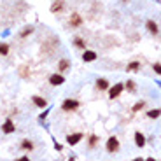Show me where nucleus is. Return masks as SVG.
<instances>
[{"label":"nucleus","instance_id":"obj_1","mask_svg":"<svg viewBox=\"0 0 161 161\" xmlns=\"http://www.w3.org/2000/svg\"><path fill=\"white\" fill-rule=\"evenodd\" d=\"M80 103L77 102V100H72V98H67L63 103H61V109L63 110H67V112H70V110H77L79 109Z\"/></svg>","mask_w":161,"mask_h":161},{"label":"nucleus","instance_id":"obj_2","mask_svg":"<svg viewBox=\"0 0 161 161\" xmlns=\"http://www.w3.org/2000/svg\"><path fill=\"white\" fill-rule=\"evenodd\" d=\"M107 152H118L119 151V140H118V137H109V140H107Z\"/></svg>","mask_w":161,"mask_h":161},{"label":"nucleus","instance_id":"obj_3","mask_svg":"<svg viewBox=\"0 0 161 161\" xmlns=\"http://www.w3.org/2000/svg\"><path fill=\"white\" fill-rule=\"evenodd\" d=\"M123 89H124V84H123V82H118V84H114V86L109 89V97L114 100V98H118L119 95L123 93Z\"/></svg>","mask_w":161,"mask_h":161},{"label":"nucleus","instance_id":"obj_4","mask_svg":"<svg viewBox=\"0 0 161 161\" xmlns=\"http://www.w3.org/2000/svg\"><path fill=\"white\" fill-rule=\"evenodd\" d=\"M2 131H4L6 135L14 133V131H16V124H14V121H12V119H7L6 123L2 124Z\"/></svg>","mask_w":161,"mask_h":161},{"label":"nucleus","instance_id":"obj_5","mask_svg":"<svg viewBox=\"0 0 161 161\" xmlns=\"http://www.w3.org/2000/svg\"><path fill=\"white\" fill-rule=\"evenodd\" d=\"M63 82H65V77L61 74H53L49 77V84L51 86H61Z\"/></svg>","mask_w":161,"mask_h":161},{"label":"nucleus","instance_id":"obj_6","mask_svg":"<svg viewBox=\"0 0 161 161\" xmlns=\"http://www.w3.org/2000/svg\"><path fill=\"white\" fill-rule=\"evenodd\" d=\"M145 27H147V30H149L152 35H159V27L156 25V21H152V19H147V21H145Z\"/></svg>","mask_w":161,"mask_h":161},{"label":"nucleus","instance_id":"obj_7","mask_svg":"<svg viewBox=\"0 0 161 161\" xmlns=\"http://www.w3.org/2000/svg\"><path fill=\"white\" fill-rule=\"evenodd\" d=\"M82 137H84V135H82V133H74V135H67V142H68L70 145H75V144H79L80 140H82Z\"/></svg>","mask_w":161,"mask_h":161},{"label":"nucleus","instance_id":"obj_8","mask_svg":"<svg viewBox=\"0 0 161 161\" xmlns=\"http://www.w3.org/2000/svg\"><path fill=\"white\" fill-rule=\"evenodd\" d=\"M135 144H137V147H140V149L145 145V135L142 133V131H137V133H135Z\"/></svg>","mask_w":161,"mask_h":161},{"label":"nucleus","instance_id":"obj_9","mask_svg":"<svg viewBox=\"0 0 161 161\" xmlns=\"http://www.w3.org/2000/svg\"><path fill=\"white\" fill-rule=\"evenodd\" d=\"M97 58H98V54L95 53V51H88V49H84V53H82V60H84V61H95Z\"/></svg>","mask_w":161,"mask_h":161},{"label":"nucleus","instance_id":"obj_10","mask_svg":"<svg viewBox=\"0 0 161 161\" xmlns=\"http://www.w3.org/2000/svg\"><path fill=\"white\" fill-rule=\"evenodd\" d=\"M70 25H72V27H80V25H82V18H80L77 12H74V14L70 16Z\"/></svg>","mask_w":161,"mask_h":161},{"label":"nucleus","instance_id":"obj_11","mask_svg":"<svg viewBox=\"0 0 161 161\" xmlns=\"http://www.w3.org/2000/svg\"><path fill=\"white\" fill-rule=\"evenodd\" d=\"M32 102L35 103V105H37V107H40V109L47 107V102H46V100H44L42 97H37V95H35V97H32Z\"/></svg>","mask_w":161,"mask_h":161},{"label":"nucleus","instance_id":"obj_12","mask_svg":"<svg viewBox=\"0 0 161 161\" xmlns=\"http://www.w3.org/2000/svg\"><path fill=\"white\" fill-rule=\"evenodd\" d=\"M21 149L23 151H33V142L32 140H28V138L21 140Z\"/></svg>","mask_w":161,"mask_h":161},{"label":"nucleus","instance_id":"obj_13","mask_svg":"<svg viewBox=\"0 0 161 161\" xmlns=\"http://www.w3.org/2000/svg\"><path fill=\"white\" fill-rule=\"evenodd\" d=\"M97 88L98 89H109V82H107V79H103V77H100V79L97 80Z\"/></svg>","mask_w":161,"mask_h":161},{"label":"nucleus","instance_id":"obj_14","mask_svg":"<svg viewBox=\"0 0 161 161\" xmlns=\"http://www.w3.org/2000/svg\"><path fill=\"white\" fill-rule=\"evenodd\" d=\"M60 11H63V2H61V0H56L53 6H51V12H60Z\"/></svg>","mask_w":161,"mask_h":161},{"label":"nucleus","instance_id":"obj_15","mask_svg":"<svg viewBox=\"0 0 161 161\" xmlns=\"http://www.w3.org/2000/svg\"><path fill=\"white\" fill-rule=\"evenodd\" d=\"M30 33H33V27H25V28L21 30V32H19V37L25 39V37H28Z\"/></svg>","mask_w":161,"mask_h":161},{"label":"nucleus","instance_id":"obj_16","mask_svg":"<svg viewBox=\"0 0 161 161\" xmlns=\"http://www.w3.org/2000/svg\"><path fill=\"white\" fill-rule=\"evenodd\" d=\"M159 114H161L159 109H152V110L147 112V118H149V119H158V118H159Z\"/></svg>","mask_w":161,"mask_h":161},{"label":"nucleus","instance_id":"obj_17","mask_svg":"<svg viewBox=\"0 0 161 161\" xmlns=\"http://www.w3.org/2000/svg\"><path fill=\"white\" fill-rule=\"evenodd\" d=\"M138 68H140V63H138V61H131V63L126 67V70H128V72H135V70H138Z\"/></svg>","mask_w":161,"mask_h":161},{"label":"nucleus","instance_id":"obj_18","mask_svg":"<svg viewBox=\"0 0 161 161\" xmlns=\"http://www.w3.org/2000/svg\"><path fill=\"white\" fill-rule=\"evenodd\" d=\"M68 65H70V63H68V60H65V58H63V60H60L58 68L61 70V72H63V70H67V68H68Z\"/></svg>","mask_w":161,"mask_h":161},{"label":"nucleus","instance_id":"obj_19","mask_svg":"<svg viewBox=\"0 0 161 161\" xmlns=\"http://www.w3.org/2000/svg\"><path fill=\"white\" fill-rule=\"evenodd\" d=\"M7 53H9V44L0 42V54H2V56H6Z\"/></svg>","mask_w":161,"mask_h":161},{"label":"nucleus","instance_id":"obj_20","mask_svg":"<svg viewBox=\"0 0 161 161\" xmlns=\"http://www.w3.org/2000/svg\"><path fill=\"white\" fill-rule=\"evenodd\" d=\"M124 88H126L128 91H135V89H137V86H135V82H133L131 79H128V82L124 84Z\"/></svg>","mask_w":161,"mask_h":161},{"label":"nucleus","instance_id":"obj_21","mask_svg":"<svg viewBox=\"0 0 161 161\" xmlns=\"http://www.w3.org/2000/svg\"><path fill=\"white\" fill-rule=\"evenodd\" d=\"M144 107H145V102L142 100V102H137V103H135V107L131 109V110H133V112H138V110H142Z\"/></svg>","mask_w":161,"mask_h":161},{"label":"nucleus","instance_id":"obj_22","mask_svg":"<svg viewBox=\"0 0 161 161\" xmlns=\"http://www.w3.org/2000/svg\"><path fill=\"white\" fill-rule=\"evenodd\" d=\"M74 44L77 46V47H80V49H86V44H84V40H82V39H79V37L74 40Z\"/></svg>","mask_w":161,"mask_h":161},{"label":"nucleus","instance_id":"obj_23","mask_svg":"<svg viewBox=\"0 0 161 161\" xmlns=\"http://www.w3.org/2000/svg\"><path fill=\"white\" fill-rule=\"evenodd\" d=\"M97 142H98V137L97 135H91V137H89V147H95Z\"/></svg>","mask_w":161,"mask_h":161},{"label":"nucleus","instance_id":"obj_24","mask_svg":"<svg viewBox=\"0 0 161 161\" xmlns=\"http://www.w3.org/2000/svg\"><path fill=\"white\" fill-rule=\"evenodd\" d=\"M159 61H156V63L154 65H152V68H154V72H156V74H161V67H159Z\"/></svg>","mask_w":161,"mask_h":161},{"label":"nucleus","instance_id":"obj_25","mask_svg":"<svg viewBox=\"0 0 161 161\" xmlns=\"http://www.w3.org/2000/svg\"><path fill=\"white\" fill-rule=\"evenodd\" d=\"M49 110H51V107H47V109H46V110H44V112L40 114V118H39V119H40V121H44V119L47 118V114H49Z\"/></svg>","mask_w":161,"mask_h":161},{"label":"nucleus","instance_id":"obj_26","mask_svg":"<svg viewBox=\"0 0 161 161\" xmlns=\"http://www.w3.org/2000/svg\"><path fill=\"white\" fill-rule=\"evenodd\" d=\"M54 149H56V151H61V149H63V145H61V144H58V142H56V144H54Z\"/></svg>","mask_w":161,"mask_h":161},{"label":"nucleus","instance_id":"obj_27","mask_svg":"<svg viewBox=\"0 0 161 161\" xmlns=\"http://www.w3.org/2000/svg\"><path fill=\"white\" fill-rule=\"evenodd\" d=\"M27 72H28V70H27V67H25V68H21V75H23V77L27 75Z\"/></svg>","mask_w":161,"mask_h":161},{"label":"nucleus","instance_id":"obj_28","mask_svg":"<svg viewBox=\"0 0 161 161\" xmlns=\"http://www.w3.org/2000/svg\"><path fill=\"white\" fill-rule=\"evenodd\" d=\"M123 2H128V0H123Z\"/></svg>","mask_w":161,"mask_h":161},{"label":"nucleus","instance_id":"obj_29","mask_svg":"<svg viewBox=\"0 0 161 161\" xmlns=\"http://www.w3.org/2000/svg\"><path fill=\"white\" fill-rule=\"evenodd\" d=\"M156 2H158V0H156Z\"/></svg>","mask_w":161,"mask_h":161}]
</instances>
